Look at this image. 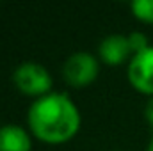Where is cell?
Wrapping results in <instances>:
<instances>
[{
    "instance_id": "obj_1",
    "label": "cell",
    "mask_w": 153,
    "mask_h": 151,
    "mask_svg": "<svg viewBox=\"0 0 153 151\" xmlns=\"http://www.w3.org/2000/svg\"><path fill=\"white\" fill-rule=\"evenodd\" d=\"M27 123L39 141L62 144L78 133L82 115L76 103L66 93H48L30 103Z\"/></svg>"
},
{
    "instance_id": "obj_2",
    "label": "cell",
    "mask_w": 153,
    "mask_h": 151,
    "mask_svg": "<svg viewBox=\"0 0 153 151\" xmlns=\"http://www.w3.org/2000/svg\"><path fill=\"white\" fill-rule=\"evenodd\" d=\"M13 82L14 85L27 96L41 98L48 93H52V75L50 71L39 64V62H22L13 71Z\"/></svg>"
},
{
    "instance_id": "obj_3",
    "label": "cell",
    "mask_w": 153,
    "mask_h": 151,
    "mask_svg": "<svg viewBox=\"0 0 153 151\" xmlns=\"http://www.w3.org/2000/svg\"><path fill=\"white\" fill-rule=\"evenodd\" d=\"M100 73L98 59L89 52H73L62 64L64 80L71 87H85Z\"/></svg>"
},
{
    "instance_id": "obj_4",
    "label": "cell",
    "mask_w": 153,
    "mask_h": 151,
    "mask_svg": "<svg viewBox=\"0 0 153 151\" xmlns=\"http://www.w3.org/2000/svg\"><path fill=\"white\" fill-rule=\"evenodd\" d=\"M128 82L134 89L143 94L153 96V46L132 55L126 68Z\"/></svg>"
},
{
    "instance_id": "obj_5",
    "label": "cell",
    "mask_w": 153,
    "mask_h": 151,
    "mask_svg": "<svg viewBox=\"0 0 153 151\" xmlns=\"http://www.w3.org/2000/svg\"><path fill=\"white\" fill-rule=\"evenodd\" d=\"M98 55L103 62H107L111 66L121 64L126 59L130 61L134 53H132V48L128 43V36L111 34V36L103 38L100 41V46H98Z\"/></svg>"
},
{
    "instance_id": "obj_6",
    "label": "cell",
    "mask_w": 153,
    "mask_h": 151,
    "mask_svg": "<svg viewBox=\"0 0 153 151\" xmlns=\"http://www.w3.org/2000/svg\"><path fill=\"white\" fill-rule=\"evenodd\" d=\"M32 139L29 132L14 123L0 126V151H30Z\"/></svg>"
},
{
    "instance_id": "obj_7",
    "label": "cell",
    "mask_w": 153,
    "mask_h": 151,
    "mask_svg": "<svg viewBox=\"0 0 153 151\" xmlns=\"http://www.w3.org/2000/svg\"><path fill=\"white\" fill-rule=\"evenodd\" d=\"M130 9L141 21L153 23V0H134L130 4Z\"/></svg>"
},
{
    "instance_id": "obj_8",
    "label": "cell",
    "mask_w": 153,
    "mask_h": 151,
    "mask_svg": "<svg viewBox=\"0 0 153 151\" xmlns=\"http://www.w3.org/2000/svg\"><path fill=\"white\" fill-rule=\"evenodd\" d=\"M128 43H130V48H132V53H139L143 50H146L150 46V39L144 32H132L128 34Z\"/></svg>"
},
{
    "instance_id": "obj_9",
    "label": "cell",
    "mask_w": 153,
    "mask_h": 151,
    "mask_svg": "<svg viewBox=\"0 0 153 151\" xmlns=\"http://www.w3.org/2000/svg\"><path fill=\"white\" fill-rule=\"evenodd\" d=\"M144 115H146V119H148V123L153 126V96L148 100V103H146V109H144Z\"/></svg>"
},
{
    "instance_id": "obj_10",
    "label": "cell",
    "mask_w": 153,
    "mask_h": 151,
    "mask_svg": "<svg viewBox=\"0 0 153 151\" xmlns=\"http://www.w3.org/2000/svg\"><path fill=\"white\" fill-rule=\"evenodd\" d=\"M146 151H153V137H152V141H150V144H148V150Z\"/></svg>"
}]
</instances>
